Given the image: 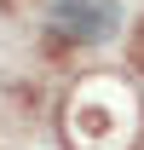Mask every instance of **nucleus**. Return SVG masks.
Returning <instances> with one entry per match:
<instances>
[{
	"mask_svg": "<svg viewBox=\"0 0 144 150\" xmlns=\"http://www.w3.org/2000/svg\"><path fill=\"white\" fill-rule=\"evenodd\" d=\"M52 29L75 46H98L121 29V6L115 0H52Z\"/></svg>",
	"mask_w": 144,
	"mask_h": 150,
	"instance_id": "1",
	"label": "nucleus"
},
{
	"mask_svg": "<svg viewBox=\"0 0 144 150\" xmlns=\"http://www.w3.org/2000/svg\"><path fill=\"white\" fill-rule=\"evenodd\" d=\"M133 58L144 64V23H138V40H133Z\"/></svg>",
	"mask_w": 144,
	"mask_h": 150,
	"instance_id": "2",
	"label": "nucleus"
}]
</instances>
